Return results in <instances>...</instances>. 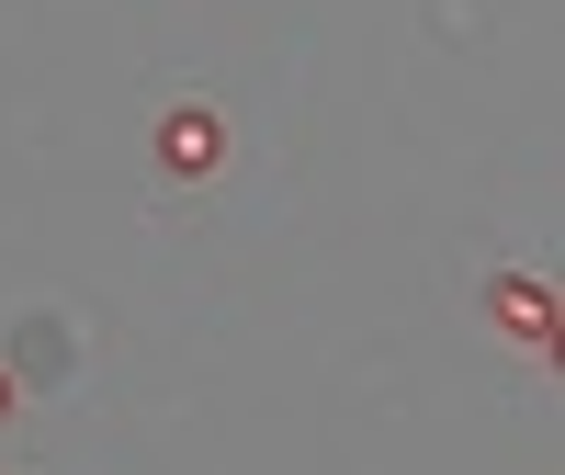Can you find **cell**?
Here are the masks:
<instances>
[{
    "instance_id": "1",
    "label": "cell",
    "mask_w": 565,
    "mask_h": 475,
    "mask_svg": "<svg viewBox=\"0 0 565 475\" xmlns=\"http://www.w3.org/2000/svg\"><path fill=\"white\" fill-rule=\"evenodd\" d=\"M148 148H159L170 181H215V170H226V114H215V103H159Z\"/></svg>"
},
{
    "instance_id": "2",
    "label": "cell",
    "mask_w": 565,
    "mask_h": 475,
    "mask_svg": "<svg viewBox=\"0 0 565 475\" xmlns=\"http://www.w3.org/2000/svg\"><path fill=\"white\" fill-rule=\"evenodd\" d=\"M487 317H498L509 351L554 362V283H532V272H487Z\"/></svg>"
},
{
    "instance_id": "3",
    "label": "cell",
    "mask_w": 565,
    "mask_h": 475,
    "mask_svg": "<svg viewBox=\"0 0 565 475\" xmlns=\"http://www.w3.org/2000/svg\"><path fill=\"white\" fill-rule=\"evenodd\" d=\"M12 373H34V386H68V373H79V340L57 328V306H34L12 328Z\"/></svg>"
},
{
    "instance_id": "4",
    "label": "cell",
    "mask_w": 565,
    "mask_h": 475,
    "mask_svg": "<svg viewBox=\"0 0 565 475\" xmlns=\"http://www.w3.org/2000/svg\"><path fill=\"white\" fill-rule=\"evenodd\" d=\"M12 397H23V373H12V362H0V419H12Z\"/></svg>"
}]
</instances>
